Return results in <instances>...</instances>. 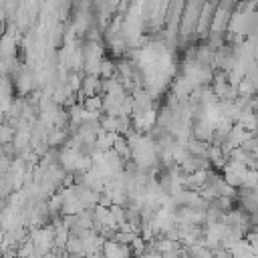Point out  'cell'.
Instances as JSON below:
<instances>
[{"instance_id": "1", "label": "cell", "mask_w": 258, "mask_h": 258, "mask_svg": "<svg viewBox=\"0 0 258 258\" xmlns=\"http://www.w3.org/2000/svg\"><path fill=\"white\" fill-rule=\"evenodd\" d=\"M28 240L32 242L34 250L42 256V254L54 250V228H48V226H44V228H34V230L30 232V238H28Z\"/></svg>"}, {"instance_id": "2", "label": "cell", "mask_w": 258, "mask_h": 258, "mask_svg": "<svg viewBox=\"0 0 258 258\" xmlns=\"http://www.w3.org/2000/svg\"><path fill=\"white\" fill-rule=\"evenodd\" d=\"M228 252H230V256L232 258H250L254 252H252V246H250V242L248 240H238L234 246H230L228 248Z\"/></svg>"}, {"instance_id": "3", "label": "cell", "mask_w": 258, "mask_h": 258, "mask_svg": "<svg viewBox=\"0 0 258 258\" xmlns=\"http://www.w3.org/2000/svg\"><path fill=\"white\" fill-rule=\"evenodd\" d=\"M40 258H60V256H58V252H54V250H50V252H46V254H42Z\"/></svg>"}]
</instances>
